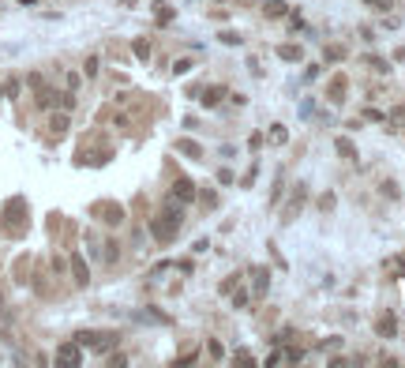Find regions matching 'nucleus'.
Here are the masks:
<instances>
[{
	"label": "nucleus",
	"mask_w": 405,
	"mask_h": 368,
	"mask_svg": "<svg viewBox=\"0 0 405 368\" xmlns=\"http://www.w3.org/2000/svg\"><path fill=\"white\" fill-rule=\"evenodd\" d=\"M248 147H252V150H259V147H263V132H252V139H248Z\"/></svg>",
	"instance_id": "nucleus-24"
},
{
	"label": "nucleus",
	"mask_w": 405,
	"mask_h": 368,
	"mask_svg": "<svg viewBox=\"0 0 405 368\" xmlns=\"http://www.w3.org/2000/svg\"><path fill=\"white\" fill-rule=\"evenodd\" d=\"M282 361H289V364H300V361H304V353L293 346V350H282Z\"/></svg>",
	"instance_id": "nucleus-16"
},
{
	"label": "nucleus",
	"mask_w": 405,
	"mask_h": 368,
	"mask_svg": "<svg viewBox=\"0 0 405 368\" xmlns=\"http://www.w3.org/2000/svg\"><path fill=\"white\" fill-rule=\"evenodd\" d=\"M49 128L60 135V132H68V113H53V120H49Z\"/></svg>",
	"instance_id": "nucleus-13"
},
{
	"label": "nucleus",
	"mask_w": 405,
	"mask_h": 368,
	"mask_svg": "<svg viewBox=\"0 0 405 368\" xmlns=\"http://www.w3.org/2000/svg\"><path fill=\"white\" fill-rule=\"evenodd\" d=\"M338 154H345V158H353V143H349V139H338Z\"/></svg>",
	"instance_id": "nucleus-21"
},
{
	"label": "nucleus",
	"mask_w": 405,
	"mask_h": 368,
	"mask_svg": "<svg viewBox=\"0 0 405 368\" xmlns=\"http://www.w3.org/2000/svg\"><path fill=\"white\" fill-rule=\"evenodd\" d=\"M72 274H75V282H79V286L90 282V270H86V259L83 256H72Z\"/></svg>",
	"instance_id": "nucleus-5"
},
{
	"label": "nucleus",
	"mask_w": 405,
	"mask_h": 368,
	"mask_svg": "<svg viewBox=\"0 0 405 368\" xmlns=\"http://www.w3.org/2000/svg\"><path fill=\"white\" fill-rule=\"evenodd\" d=\"M278 56H282L285 64H296V60L304 56V49H300V45H282V49H278Z\"/></svg>",
	"instance_id": "nucleus-9"
},
{
	"label": "nucleus",
	"mask_w": 405,
	"mask_h": 368,
	"mask_svg": "<svg viewBox=\"0 0 405 368\" xmlns=\"http://www.w3.org/2000/svg\"><path fill=\"white\" fill-rule=\"evenodd\" d=\"M83 361V353H79V342H68L56 350V364H79Z\"/></svg>",
	"instance_id": "nucleus-4"
},
{
	"label": "nucleus",
	"mask_w": 405,
	"mask_h": 368,
	"mask_svg": "<svg viewBox=\"0 0 405 368\" xmlns=\"http://www.w3.org/2000/svg\"><path fill=\"white\" fill-rule=\"evenodd\" d=\"M319 207H323V210H334V192H326V196L319 199Z\"/></svg>",
	"instance_id": "nucleus-25"
},
{
	"label": "nucleus",
	"mask_w": 405,
	"mask_h": 368,
	"mask_svg": "<svg viewBox=\"0 0 405 368\" xmlns=\"http://www.w3.org/2000/svg\"><path fill=\"white\" fill-rule=\"evenodd\" d=\"M177 229H180V222H177V218H169L165 210H161V214L150 222V233H154V240H161V244L177 237Z\"/></svg>",
	"instance_id": "nucleus-1"
},
{
	"label": "nucleus",
	"mask_w": 405,
	"mask_h": 368,
	"mask_svg": "<svg viewBox=\"0 0 405 368\" xmlns=\"http://www.w3.org/2000/svg\"><path fill=\"white\" fill-rule=\"evenodd\" d=\"M154 19H158V26H169L173 8H169V4H154Z\"/></svg>",
	"instance_id": "nucleus-11"
},
{
	"label": "nucleus",
	"mask_w": 405,
	"mask_h": 368,
	"mask_svg": "<svg viewBox=\"0 0 405 368\" xmlns=\"http://www.w3.org/2000/svg\"><path fill=\"white\" fill-rule=\"evenodd\" d=\"M394 124H398V128H405V105H398V109H394V117H390Z\"/></svg>",
	"instance_id": "nucleus-23"
},
{
	"label": "nucleus",
	"mask_w": 405,
	"mask_h": 368,
	"mask_svg": "<svg viewBox=\"0 0 405 368\" xmlns=\"http://www.w3.org/2000/svg\"><path fill=\"white\" fill-rule=\"evenodd\" d=\"M218 38H221V42H225V45H240V42H244V38H240L237 30H221Z\"/></svg>",
	"instance_id": "nucleus-19"
},
{
	"label": "nucleus",
	"mask_w": 405,
	"mask_h": 368,
	"mask_svg": "<svg viewBox=\"0 0 405 368\" xmlns=\"http://www.w3.org/2000/svg\"><path fill=\"white\" fill-rule=\"evenodd\" d=\"M23 218H26V203L23 199H12V207H8V214H4V226H8V222L15 226V222H23Z\"/></svg>",
	"instance_id": "nucleus-6"
},
{
	"label": "nucleus",
	"mask_w": 405,
	"mask_h": 368,
	"mask_svg": "<svg viewBox=\"0 0 405 368\" xmlns=\"http://www.w3.org/2000/svg\"><path fill=\"white\" fill-rule=\"evenodd\" d=\"M199 192H195V184H191L188 177H180V180H173V199L177 203H191Z\"/></svg>",
	"instance_id": "nucleus-3"
},
{
	"label": "nucleus",
	"mask_w": 405,
	"mask_h": 368,
	"mask_svg": "<svg viewBox=\"0 0 405 368\" xmlns=\"http://www.w3.org/2000/svg\"><path fill=\"white\" fill-rule=\"evenodd\" d=\"M180 150H184V154H191V158H199V147H195V143H191V139H180Z\"/></svg>",
	"instance_id": "nucleus-20"
},
{
	"label": "nucleus",
	"mask_w": 405,
	"mask_h": 368,
	"mask_svg": "<svg viewBox=\"0 0 405 368\" xmlns=\"http://www.w3.org/2000/svg\"><path fill=\"white\" fill-rule=\"evenodd\" d=\"M0 98H4V86H0Z\"/></svg>",
	"instance_id": "nucleus-30"
},
{
	"label": "nucleus",
	"mask_w": 405,
	"mask_h": 368,
	"mask_svg": "<svg viewBox=\"0 0 405 368\" xmlns=\"http://www.w3.org/2000/svg\"><path fill=\"white\" fill-rule=\"evenodd\" d=\"M135 56H139V60H147V56H150V42H147V38L135 42Z\"/></svg>",
	"instance_id": "nucleus-17"
},
{
	"label": "nucleus",
	"mask_w": 405,
	"mask_h": 368,
	"mask_svg": "<svg viewBox=\"0 0 405 368\" xmlns=\"http://www.w3.org/2000/svg\"><path fill=\"white\" fill-rule=\"evenodd\" d=\"M221 98H225V86H210V90H203V105H207V109H214Z\"/></svg>",
	"instance_id": "nucleus-8"
},
{
	"label": "nucleus",
	"mask_w": 405,
	"mask_h": 368,
	"mask_svg": "<svg viewBox=\"0 0 405 368\" xmlns=\"http://www.w3.org/2000/svg\"><path fill=\"white\" fill-rule=\"evenodd\" d=\"M342 56H345V53L338 49V45H330V49H326V60H342Z\"/></svg>",
	"instance_id": "nucleus-28"
},
{
	"label": "nucleus",
	"mask_w": 405,
	"mask_h": 368,
	"mask_svg": "<svg viewBox=\"0 0 405 368\" xmlns=\"http://www.w3.org/2000/svg\"><path fill=\"white\" fill-rule=\"evenodd\" d=\"M375 331H379L383 338H394V334H398V323H394V316H383L379 323H375Z\"/></svg>",
	"instance_id": "nucleus-10"
},
{
	"label": "nucleus",
	"mask_w": 405,
	"mask_h": 368,
	"mask_svg": "<svg viewBox=\"0 0 405 368\" xmlns=\"http://www.w3.org/2000/svg\"><path fill=\"white\" fill-rule=\"evenodd\" d=\"M326 98H330L334 105H342L345 102V79H334L330 86H326Z\"/></svg>",
	"instance_id": "nucleus-7"
},
{
	"label": "nucleus",
	"mask_w": 405,
	"mask_h": 368,
	"mask_svg": "<svg viewBox=\"0 0 405 368\" xmlns=\"http://www.w3.org/2000/svg\"><path fill=\"white\" fill-rule=\"evenodd\" d=\"M207 350H210V357H214V361H221V357H225V346H221L218 338H210V342H207Z\"/></svg>",
	"instance_id": "nucleus-15"
},
{
	"label": "nucleus",
	"mask_w": 405,
	"mask_h": 368,
	"mask_svg": "<svg viewBox=\"0 0 405 368\" xmlns=\"http://www.w3.org/2000/svg\"><path fill=\"white\" fill-rule=\"evenodd\" d=\"M383 196H390V199H398V184H390V180H387V184H383Z\"/></svg>",
	"instance_id": "nucleus-27"
},
{
	"label": "nucleus",
	"mask_w": 405,
	"mask_h": 368,
	"mask_svg": "<svg viewBox=\"0 0 405 368\" xmlns=\"http://www.w3.org/2000/svg\"><path fill=\"white\" fill-rule=\"evenodd\" d=\"M75 342L79 346H94V350H109L113 342H117V334H98V331H79L75 334Z\"/></svg>",
	"instance_id": "nucleus-2"
},
{
	"label": "nucleus",
	"mask_w": 405,
	"mask_h": 368,
	"mask_svg": "<svg viewBox=\"0 0 405 368\" xmlns=\"http://www.w3.org/2000/svg\"><path fill=\"white\" fill-rule=\"evenodd\" d=\"M4 94H8V98H15V94H19V79H8L4 83Z\"/></svg>",
	"instance_id": "nucleus-22"
},
{
	"label": "nucleus",
	"mask_w": 405,
	"mask_h": 368,
	"mask_svg": "<svg viewBox=\"0 0 405 368\" xmlns=\"http://www.w3.org/2000/svg\"><path fill=\"white\" fill-rule=\"evenodd\" d=\"M233 361H237V364H244V368H248V364H255V361H252V357H248V350H240V353L233 357Z\"/></svg>",
	"instance_id": "nucleus-26"
},
{
	"label": "nucleus",
	"mask_w": 405,
	"mask_h": 368,
	"mask_svg": "<svg viewBox=\"0 0 405 368\" xmlns=\"http://www.w3.org/2000/svg\"><path fill=\"white\" fill-rule=\"evenodd\" d=\"M252 278H255V293L263 297V289H266V282H270V278H266V270H252Z\"/></svg>",
	"instance_id": "nucleus-14"
},
{
	"label": "nucleus",
	"mask_w": 405,
	"mask_h": 368,
	"mask_svg": "<svg viewBox=\"0 0 405 368\" xmlns=\"http://www.w3.org/2000/svg\"><path fill=\"white\" fill-rule=\"evenodd\" d=\"M278 15H289V8L282 0H266V19H278Z\"/></svg>",
	"instance_id": "nucleus-12"
},
{
	"label": "nucleus",
	"mask_w": 405,
	"mask_h": 368,
	"mask_svg": "<svg viewBox=\"0 0 405 368\" xmlns=\"http://www.w3.org/2000/svg\"><path fill=\"white\" fill-rule=\"evenodd\" d=\"M120 218H124V210H120V207H105V222H109V226H117Z\"/></svg>",
	"instance_id": "nucleus-18"
},
{
	"label": "nucleus",
	"mask_w": 405,
	"mask_h": 368,
	"mask_svg": "<svg viewBox=\"0 0 405 368\" xmlns=\"http://www.w3.org/2000/svg\"><path fill=\"white\" fill-rule=\"evenodd\" d=\"M0 312H4V293H0Z\"/></svg>",
	"instance_id": "nucleus-29"
}]
</instances>
